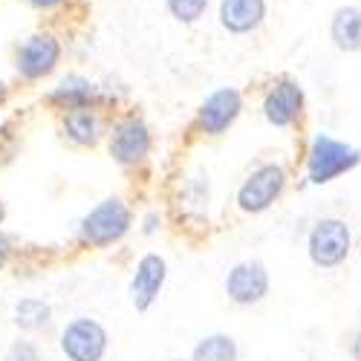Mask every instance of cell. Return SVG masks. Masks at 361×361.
I'll use <instances>...</instances> for the list:
<instances>
[{
	"label": "cell",
	"instance_id": "ffe728a7",
	"mask_svg": "<svg viewBox=\"0 0 361 361\" xmlns=\"http://www.w3.org/2000/svg\"><path fill=\"white\" fill-rule=\"evenodd\" d=\"M350 355H353V361H361V329L355 333V338L350 344Z\"/></svg>",
	"mask_w": 361,
	"mask_h": 361
},
{
	"label": "cell",
	"instance_id": "277c9868",
	"mask_svg": "<svg viewBox=\"0 0 361 361\" xmlns=\"http://www.w3.org/2000/svg\"><path fill=\"white\" fill-rule=\"evenodd\" d=\"M130 228V212L122 200H104L90 212L81 223V237L93 246H107L116 243L118 237H125Z\"/></svg>",
	"mask_w": 361,
	"mask_h": 361
},
{
	"label": "cell",
	"instance_id": "44dd1931",
	"mask_svg": "<svg viewBox=\"0 0 361 361\" xmlns=\"http://www.w3.org/2000/svg\"><path fill=\"white\" fill-rule=\"evenodd\" d=\"M32 6H38V9H52V6H58L61 0H29Z\"/></svg>",
	"mask_w": 361,
	"mask_h": 361
},
{
	"label": "cell",
	"instance_id": "5bb4252c",
	"mask_svg": "<svg viewBox=\"0 0 361 361\" xmlns=\"http://www.w3.org/2000/svg\"><path fill=\"white\" fill-rule=\"evenodd\" d=\"M67 136L78 145H96L99 142V118L90 113L87 107H75L67 113Z\"/></svg>",
	"mask_w": 361,
	"mask_h": 361
},
{
	"label": "cell",
	"instance_id": "2e32d148",
	"mask_svg": "<svg viewBox=\"0 0 361 361\" xmlns=\"http://www.w3.org/2000/svg\"><path fill=\"white\" fill-rule=\"evenodd\" d=\"M90 99H93V84L81 75H70L58 84V90L52 93V102L64 104L67 110H75V107H84Z\"/></svg>",
	"mask_w": 361,
	"mask_h": 361
},
{
	"label": "cell",
	"instance_id": "52a82bcc",
	"mask_svg": "<svg viewBox=\"0 0 361 361\" xmlns=\"http://www.w3.org/2000/svg\"><path fill=\"white\" fill-rule=\"evenodd\" d=\"M240 110H243V96L237 93L234 87H220L208 96L200 107V128L208 133V136H220L226 133L234 122Z\"/></svg>",
	"mask_w": 361,
	"mask_h": 361
},
{
	"label": "cell",
	"instance_id": "5b68a950",
	"mask_svg": "<svg viewBox=\"0 0 361 361\" xmlns=\"http://www.w3.org/2000/svg\"><path fill=\"white\" fill-rule=\"evenodd\" d=\"M61 350L70 361H102V355L107 350L104 326L90 318H78V321L67 324L61 333Z\"/></svg>",
	"mask_w": 361,
	"mask_h": 361
},
{
	"label": "cell",
	"instance_id": "4fadbf2b",
	"mask_svg": "<svg viewBox=\"0 0 361 361\" xmlns=\"http://www.w3.org/2000/svg\"><path fill=\"white\" fill-rule=\"evenodd\" d=\"M329 35L341 52H361V9L358 6H341L329 23Z\"/></svg>",
	"mask_w": 361,
	"mask_h": 361
},
{
	"label": "cell",
	"instance_id": "8fae6325",
	"mask_svg": "<svg viewBox=\"0 0 361 361\" xmlns=\"http://www.w3.org/2000/svg\"><path fill=\"white\" fill-rule=\"evenodd\" d=\"M150 150V133L142 122L130 118V122L118 125L113 139H110V157L118 162V165H136L147 157Z\"/></svg>",
	"mask_w": 361,
	"mask_h": 361
},
{
	"label": "cell",
	"instance_id": "6da1fadb",
	"mask_svg": "<svg viewBox=\"0 0 361 361\" xmlns=\"http://www.w3.org/2000/svg\"><path fill=\"white\" fill-rule=\"evenodd\" d=\"M361 165V150L347 145V142H338L326 133H318L312 139V147H310V159H307V179L312 185H326L333 183L336 176L341 173H350L353 168Z\"/></svg>",
	"mask_w": 361,
	"mask_h": 361
},
{
	"label": "cell",
	"instance_id": "ac0fdd59",
	"mask_svg": "<svg viewBox=\"0 0 361 361\" xmlns=\"http://www.w3.org/2000/svg\"><path fill=\"white\" fill-rule=\"evenodd\" d=\"M208 9V0H168V12L179 23H197Z\"/></svg>",
	"mask_w": 361,
	"mask_h": 361
},
{
	"label": "cell",
	"instance_id": "603a6c76",
	"mask_svg": "<svg viewBox=\"0 0 361 361\" xmlns=\"http://www.w3.org/2000/svg\"><path fill=\"white\" fill-rule=\"evenodd\" d=\"M4 99H6V87H4V84H0V102H4Z\"/></svg>",
	"mask_w": 361,
	"mask_h": 361
},
{
	"label": "cell",
	"instance_id": "3957f363",
	"mask_svg": "<svg viewBox=\"0 0 361 361\" xmlns=\"http://www.w3.org/2000/svg\"><path fill=\"white\" fill-rule=\"evenodd\" d=\"M283 188H286V171L281 165H275V162L260 165L257 171L249 173V179L237 191L240 212H246V214L266 212V208H272L281 200Z\"/></svg>",
	"mask_w": 361,
	"mask_h": 361
},
{
	"label": "cell",
	"instance_id": "e0dca14e",
	"mask_svg": "<svg viewBox=\"0 0 361 361\" xmlns=\"http://www.w3.org/2000/svg\"><path fill=\"white\" fill-rule=\"evenodd\" d=\"M49 321V304L38 298H23L15 307V324L20 329H41Z\"/></svg>",
	"mask_w": 361,
	"mask_h": 361
},
{
	"label": "cell",
	"instance_id": "9c48e42d",
	"mask_svg": "<svg viewBox=\"0 0 361 361\" xmlns=\"http://www.w3.org/2000/svg\"><path fill=\"white\" fill-rule=\"evenodd\" d=\"M58 58H61V47L52 35H35L29 38L20 52H18V73L23 78H44L55 70Z\"/></svg>",
	"mask_w": 361,
	"mask_h": 361
},
{
	"label": "cell",
	"instance_id": "7a4b0ae2",
	"mask_svg": "<svg viewBox=\"0 0 361 361\" xmlns=\"http://www.w3.org/2000/svg\"><path fill=\"white\" fill-rule=\"evenodd\" d=\"M307 252H310V260L318 269H336V266H341L350 257V252H353V231H350V226L344 220H338V217L318 220L315 228L310 231Z\"/></svg>",
	"mask_w": 361,
	"mask_h": 361
},
{
	"label": "cell",
	"instance_id": "9a60e30c",
	"mask_svg": "<svg viewBox=\"0 0 361 361\" xmlns=\"http://www.w3.org/2000/svg\"><path fill=\"white\" fill-rule=\"evenodd\" d=\"M194 361H237V344L226 333L205 336L194 347Z\"/></svg>",
	"mask_w": 361,
	"mask_h": 361
},
{
	"label": "cell",
	"instance_id": "7c38bea8",
	"mask_svg": "<svg viewBox=\"0 0 361 361\" xmlns=\"http://www.w3.org/2000/svg\"><path fill=\"white\" fill-rule=\"evenodd\" d=\"M266 18L263 0H223L220 4V23L231 35H246L257 29Z\"/></svg>",
	"mask_w": 361,
	"mask_h": 361
},
{
	"label": "cell",
	"instance_id": "8992f818",
	"mask_svg": "<svg viewBox=\"0 0 361 361\" xmlns=\"http://www.w3.org/2000/svg\"><path fill=\"white\" fill-rule=\"evenodd\" d=\"M226 295L240 307H252L269 295V272L260 260L237 263L226 278Z\"/></svg>",
	"mask_w": 361,
	"mask_h": 361
},
{
	"label": "cell",
	"instance_id": "30bf717a",
	"mask_svg": "<svg viewBox=\"0 0 361 361\" xmlns=\"http://www.w3.org/2000/svg\"><path fill=\"white\" fill-rule=\"evenodd\" d=\"M165 275H168V266L159 255H145L139 260L133 283H130V300H133L136 310H147L154 304L162 283H165Z\"/></svg>",
	"mask_w": 361,
	"mask_h": 361
},
{
	"label": "cell",
	"instance_id": "d6986e66",
	"mask_svg": "<svg viewBox=\"0 0 361 361\" xmlns=\"http://www.w3.org/2000/svg\"><path fill=\"white\" fill-rule=\"evenodd\" d=\"M6 361H41L38 350L32 344H26V341H18L12 344V350L6 353Z\"/></svg>",
	"mask_w": 361,
	"mask_h": 361
},
{
	"label": "cell",
	"instance_id": "7402d4cb",
	"mask_svg": "<svg viewBox=\"0 0 361 361\" xmlns=\"http://www.w3.org/2000/svg\"><path fill=\"white\" fill-rule=\"evenodd\" d=\"M6 255H9V240H6V237H0V266L6 263Z\"/></svg>",
	"mask_w": 361,
	"mask_h": 361
},
{
	"label": "cell",
	"instance_id": "ba28073f",
	"mask_svg": "<svg viewBox=\"0 0 361 361\" xmlns=\"http://www.w3.org/2000/svg\"><path fill=\"white\" fill-rule=\"evenodd\" d=\"M300 113H304V90H300V84L283 78L269 90V96L263 102V116L269 125L289 128L300 118Z\"/></svg>",
	"mask_w": 361,
	"mask_h": 361
},
{
	"label": "cell",
	"instance_id": "cb8c5ba5",
	"mask_svg": "<svg viewBox=\"0 0 361 361\" xmlns=\"http://www.w3.org/2000/svg\"><path fill=\"white\" fill-rule=\"evenodd\" d=\"M0 223H4V205H0Z\"/></svg>",
	"mask_w": 361,
	"mask_h": 361
}]
</instances>
